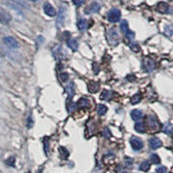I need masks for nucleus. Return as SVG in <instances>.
<instances>
[{"instance_id": "nucleus-20", "label": "nucleus", "mask_w": 173, "mask_h": 173, "mask_svg": "<svg viewBox=\"0 0 173 173\" xmlns=\"http://www.w3.org/2000/svg\"><path fill=\"white\" fill-rule=\"evenodd\" d=\"M112 97H113V93L110 92V91H106V90H105L101 94V99L104 100V101H109L112 99Z\"/></svg>"}, {"instance_id": "nucleus-21", "label": "nucleus", "mask_w": 173, "mask_h": 173, "mask_svg": "<svg viewBox=\"0 0 173 173\" xmlns=\"http://www.w3.org/2000/svg\"><path fill=\"white\" fill-rule=\"evenodd\" d=\"M97 111H98L99 115L103 116L105 115V114H106V112H107V107H106V106H105L103 104H100V105L98 106V107H97Z\"/></svg>"}, {"instance_id": "nucleus-3", "label": "nucleus", "mask_w": 173, "mask_h": 173, "mask_svg": "<svg viewBox=\"0 0 173 173\" xmlns=\"http://www.w3.org/2000/svg\"><path fill=\"white\" fill-rule=\"evenodd\" d=\"M120 17H121V12L117 8H114L111 11L108 12L107 18H108V21L111 22V23L119 22L120 20Z\"/></svg>"}, {"instance_id": "nucleus-30", "label": "nucleus", "mask_w": 173, "mask_h": 173, "mask_svg": "<svg viewBox=\"0 0 173 173\" xmlns=\"http://www.w3.org/2000/svg\"><path fill=\"white\" fill-rule=\"evenodd\" d=\"M124 164H125V166L127 167V168H130V167H132V164H133V160L131 159V158H125V159H124Z\"/></svg>"}, {"instance_id": "nucleus-14", "label": "nucleus", "mask_w": 173, "mask_h": 173, "mask_svg": "<svg viewBox=\"0 0 173 173\" xmlns=\"http://www.w3.org/2000/svg\"><path fill=\"white\" fill-rule=\"evenodd\" d=\"M66 92L68 93L69 94V99H71L74 95H75V83L72 81L70 82L69 85L66 87Z\"/></svg>"}, {"instance_id": "nucleus-7", "label": "nucleus", "mask_w": 173, "mask_h": 173, "mask_svg": "<svg viewBox=\"0 0 173 173\" xmlns=\"http://www.w3.org/2000/svg\"><path fill=\"white\" fill-rule=\"evenodd\" d=\"M4 43L6 46H8L10 48H18L19 43L12 36H5L4 38Z\"/></svg>"}, {"instance_id": "nucleus-41", "label": "nucleus", "mask_w": 173, "mask_h": 173, "mask_svg": "<svg viewBox=\"0 0 173 173\" xmlns=\"http://www.w3.org/2000/svg\"><path fill=\"white\" fill-rule=\"evenodd\" d=\"M30 1H33V2H35L36 0H30Z\"/></svg>"}, {"instance_id": "nucleus-9", "label": "nucleus", "mask_w": 173, "mask_h": 173, "mask_svg": "<svg viewBox=\"0 0 173 173\" xmlns=\"http://www.w3.org/2000/svg\"><path fill=\"white\" fill-rule=\"evenodd\" d=\"M147 124H148V127H150L151 130H152V131H157L159 129V124L154 116L149 115L147 117Z\"/></svg>"}, {"instance_id": "nucleus-23", "label": "nucleus", "mask_w": 173, "mask_h": 173, "mask_svg": "<svg viewBox=\"0 0 173 173\" xmlns=\"http://www.w3.org/2000/svg\"><path fill=\"white\" fill-rule=\"evenodd\" d=\"M77 106L79 107H88L89 106V101L85 98H81L77 102Z\"/></svg>"}, {"instance_id": "nucleus-11", "label": "nucleus", "mask_w": 173, "mask_h": 173, "mask_svg": "<svg viewBox=\"0 0 173 173\" xmlns=\"http://www.w3.org/2000/svg\"><path fill=\"white\" fill-rule=\"evenodd\" d=\"M170 11V6L165 2H159L157 4V12L161 14H166Z\"/></svg>"}, {"instance_id": "nucleus-37", "label": "nucleus", "mask_w": 173, "mask_h": 173, "mask_svg": "<svg viewBox=\"0 0 173 173\" xmlns=\"http://www.w3.org/2000/svg\"><path fill=\"white\" fill-rule=\"evenodd\" d=\"M6 164L10 166H14L15 165V158L14 157H11L6 160Z\"/></svg>"}, {"instance_id": "nucleus-22", "label": "nucleus", "mask_w": 173, "mask_h": 173, "mask_svg": "<svg viewBox=\"0 0 173 173\" xmlns=\"http://www.w3.org/2000/svg\"><path fill=\"white\" fill-rule=\"evenodd\" d=\"M120 30L123 33L127 34V32L130 30H129V26H128V23H127V20H123L121 23H120Z\"/></svg>"}, {"instance_id": "nucleus-27", "label": "nucleus", "mask_w": 173, "mask_h": 173, "mask_svg": "<svg viewBox=\"0 0 173 173\" xmlns=\"http://www.w3.org/2000/svg\"><path fill=\"white\" fill-rule=\"evenodd\" d=\"M135 130L139 133H144L145 132V127L143 123H137L135 125Z\"/></svg>"}, {"instance_id": "nucleus-36", "label": "nucleus", "mask_w": 173, "mask_h": 173, "mask_svg": "<svg viewBox=\"0 0 173 173\" xmlns=\"http://www.w3.org/2000/svg\"><path fill=\"white\" fill-rule=\"evenodd\" d=\"M68 79H69V75L67 73H62L60 75V80L62 82H65L66 81H68Z\"/></svg>"}, {"instance_id": "nucleus-19", "label": "nucleus", "mask_w": 173, "mask_h": 173, "mask_svg": "<svg viewBox=\"0 0 173 173\" xmlns=\"http://www.w3.org/2000/svg\"><path fill=\"white\" fill-rule=\"evenodd\" d=\"M163 132L166 134H172L173 133V125L171 123H166L164 127H163Z\"/></svg>"}, {"instance_id": "nucleus-25", "label": "nucleus", "mask_w": 173, "mask_h": 173, "mask_svg": "<svg viewBox=\"0 0 173 173\" xmlns=\"http://www.w3.org/2000/svg\"><path fill=\"white\" fill-rule=\"evenodd\" d=\"M140 101H141V94H140V93H136V94H134V95L132 97V99H131V103L132 104V105H136V104H138V102H140Z\"/></svg>"}, {"instance_id": "nucleus-12", "label": "nucleus", "mask_w": 173, "mask_h": 173, "mask_svg": "<svg viewBox=\"0 0 173 173\" xmlns=\"http://www.w3.org/2000/svg\"><path fill=\"white\" fill-rule=\"evenodd\" d=\"M163 143L162 141L158 138H151L149 139V145L151 149H158L161 147Z\"/></svg>"}, {"instance_id": "nucleus-17", "label": "nucleus", "mask_w": 173, "mask_h": 173, "mask_svg": "<svg viewBox=\"0 0 173 173\" xmlns=\"http://www.w3.org/2000/svg\"><path fill=\"white\" fill-rule=\"evenodd\" d=\"M68 46L73 50V51H76L78 49V47H79V44H78V42L77 40L74 39V38H71L68 41Z\"/></svg>"}, {"instance_id": "nucleus-38", "label": "nucleus", "mask_w": 173, "mask_h": 173, "mask_svg": "<svg viewBox=\"0 0 173 173\" xmlns=\"http://www.w3.org/2000/svg\"><path fill=\"white\" fill-rule=\"evenodd\" d=\"M85 0H73V4L76 6V7H80L83 4H84Z\"/></svg>"}, {"instance_id": "nucleus-31", "label": "nucleus", "mask_w": 173, "mask_h": 173, "mask_svg": "<svg viewBox=\"0 0 173 173\" xmlns=\"http://www.w3.org/2000/svg\"><path fill=\"white\" fill-rule=\"evenodd\" d=\"M76 108V103L73 102L71 101V99H69V105L68 106V110H69V113H72L75 111V109Z\"/></svg>"}, {"instance_id": "nucleus-4", "label": "nucleus", "mask_w": 173, "mask_h": 173, "mask_svg": "<svg viewBox=\"0 0 173 173\" xmlns=\"http://www.w3.org/2000/svg\"><path fill=\"white\" fill-rule=\"evenodd\" d=\"M52 53L55 56V59L60 61V60H62L66 57V53L64 51V49L62 48V47L60 46V45H56V46L53 47L52 48Z\"/></svg>"}, {"instance_id": "nucleus-28", "label": "nucleus", "mask_w": 173, "mask_h": 173, "mask_svg": "<svg viewBox=\"0 0 173 173\" xmlns=\"http://www.w3.org/2000/svg\"><path fill=\"white\" fill-rule=\"evenodd\" d=\"M60 153H61V156H62V159H66L69 156V151L67 150L65 147H60Z\"/></svg>"}, {"instance_id": "nucleus-42", "label": "nucleus", "mask_w": 173, "mask_h": 173, "mask_svg": "<svg viewBox=\"0 0 173 173\" xmlns=\"http://www.w3.org/2000/svg\"><path fill=\"white\" fill-rule=\"evenodd\" d=\"M122 173H127V172H122Z\"/></svg>"}, {"instance_id": "nucleus-10", "label": "nucleus", "mask_w": 173, "mask_h": 173, "mask_svg": "<svg viewBox=\"0 0 173 173\" xmlns=\"http://www.w3.org/2000/svg\"><path fill=\"white\" fill-rule=\"evenodd\" d=\"M43 11L47 16L51 17H56V10L54 9V7L48 2L43 4Z\"/></svg>"}, {"instance_id": "nucleus-16", "label": "nucleus", "mask_w": 173, "mask_h": 173, "mask_svg": "<svg viewBox=\"0 0 173 173\" xmlns=\"http://www.w3.org/2000/svg\"><path fill=\"white\" fill-rule=\"evenodd\" d=\"M77 27H78V29H79V30H81V31H84V30H86L87 29H88V21L86 20V19H80L78 22H77Z\"/></svg>"}, {"instance_id": "nucleus-32", "label": "nucleus", "mask_w": 173, "mask_h": 173, "mask_svg": "<svg viewBox=\"0 0 173 173\" xmlns=\"http://www.w3.org/2000/svg\"><path fill=\"white\" fill-rule=\"evenodd\" d=\"M125 35H126V36H127V38H128L130 41H132V40L134 39V36H135L134 32H133V31H132V30H129L127 34H125Z\"/></svg>"}, {"instance_id": "nucleus-2", "label": "nucleus", "mask_w": 173, "mask_h": 173, "mask_svg": "<svg viewBox=\"0 0 173 173\" xmlns=\"http://www.w3.org/2000/svg\"><path fill=\"white\" fill-rule=\"evenodd\" d=\"M67 12H68V8L66 4H62L59 12H58L57 19H56V26L58 28H61L63 26L65 19H66V16H67Z\"/></svg>"}, {"instance_id": "nucleus-39", "label": "nucleus", "mask_w": 173, "mask_h": 173, "mask_svg": "<svg viewBox=\"0 0 173 173\" xmlns=\"http://www.w3.org/2000/svg\"><path fill=\"white\" fill-rule=\"evenodd\" d=\"M103 136L105 138H109L111 136V132L109 131V129L107 127H105V129H104Z\"/></svg>"}, {"instance_id": "nucleus-13", "label": "nucleus", "mask_w": 173, "mask_h": 173, "mask_svg": "<svg viewBox=\"0 0 173 173\" xmlns=\"http://www.w3.org/2000/svg\"><path fill=\"white\" fill-rule=\"evenodd\" d=\"M0 17H1V22L3 23H8L12 20V16L10 15V13L5 12L4 9H1Z\"/></svg>"}, {"instance_id": "nucleus-15", "label": "nucleus", "mask_w": 173, "mask_h": 173, "mask_svg": "<svg viewBox=\"0 0 173 173\" xmlns=\"http://www.w3.org/2000/svg\"><path fill=\"white\" fill-rule=\"evenodd\" d=\"M131 117L133 120L135 121H138V120H140L143 117V114L140 110H138V109H134L131 112Z\"/></svg>"}, {"instance_id": "nucleus-6", "label": "nucleus", "mask_w": 173, "mask_h": 173, "mask_svg": "<svg viewBox=\"0 0 173 173\" xmlns=\"http://www.w3.org/2000/svg\"><path fill=\"white\" fill-rule=\"evenodd\" d=\"M130 143H131V145H132V148L134 151H140L143 146H144V144H143V141L138 138V137H132L131 139H130Z\"/></svg>"}, {"instance_id": "nucleus-24", "label": "nucleus", "mask_w": 173, "mask_h": 173, "mask_svg": "<svg viewBox=\"0 0 173 173\" xmlns=\"http://www.w3.org/2000/svg\"><path fill=\"white\" fill-rule=\"evenodd\" d=\"M151 168V164L148 161H144L140 164V170L142 172H148Z\"/></svg>"}, {"instance_id": "nucleus-35", "label": "nucleus", "mask_w": 173, "mask_h": 173, "mask_svg": "<svg viewBox=\"0 0 173 173\" xmlns=\"http://www.w3.org/2000/svg\"><path fill=\"white\" fill-rule=\"evenodd\" d=\"M43 145H44V151H45V153H46V155H48V149H49V144H48V141L47 140V138H44V140H43Z\"/></svg>"}, {"instance_id": "nucleus-29", "label": "nucleus", "mask_w": 173, "mask_h": 173, "mask_svg": "<svg viewBox=\"0 0 173 173\" xmlns=\"http://www.w3.org/2000/svg\"><path fill=\"white\" fill-rule=\"evenodd\" d=\"M164 34L167 36L173 35V25H167L164 29Z\"/></svg>"}, {"instance_id": "nucleus-26", "label": "nucleus", "mask_w": 173, "mask_h": 173, "mask_svg": "<svg viewBox=\"0 0 173 173\" xmlns=\"http://www.w3.org/2000/svg\"><path fill=\"white\" fill-rule=\"evenodd\" d=\"M151 161L152 164H158L160 163L161 160H160V158H159V156L158 154L153 153V154L151 155Z\"/></svg>"}, {"instance_id": "nucleus-8", "label": "nucleus", "mask_w": 173, "mask_h": 173, "mask_svg": "<svg viewBox=\"0 0 173 173\" xmlns=\"http://www.w3.org/2000/svg\"><path fill=\"white\" fill-rule=\"evenodd\" d=\"M101 4L99 2H93L91 4H89L86 9H85V13L86 14H93V13H97L101 10Z\"/></svg>"}, {"instance_id": "nucleus-5", "label": "nucleus", "mask_w": 173, "mask_h": 173, "mask_svg": "<svg viewBox=\"0 0 173 173\" xmlns=\"http://www.w3.org/2000/svg\"><path fill=\"white\" fill-rule=\"evenodd\" d=\"M143 68L146 72H152L156 68V63L151 58H145L143 60Z\"/></svg>"}, {"instance_id": "nucleus-40", "label": "nucleus", "mask_w": 173, "mask_h": 173, "mask_svg": "<svg viewBox=\"0 0 173 173\" xmlns=\"http://www.w3.org/2000/svg\"><path fill=\"white\" fill-rule=\"evenodd\" d=\"M157 173H167V169L164 166H159L157 168Z\"/></svg>"}, {"instance_id": "nucleus-34", "label": "nucleus", "mask_w": 173, "mask_h": 173, "mask_svg": "<svg viewBox=\"0 0 173 173\" xmlns=\"http://www.w3.org/2000/svg\"><path fill=\"white\" fill-rule=\"evenodd\" d=\"M130 47H131L132 50H133L134 52H138V51H139V46H138L136 43H131Z\"/></svg>"}, {"instance_id": "nucleus-1", "label": "nucleus", "mask_w": 173, "mask_h": 173, "mask_svg": "<svg viewBox=\"0 0 173 173\" xmlns=\"http://www.w3.org/2000/svg\"><path fill=\"white\" fill-rule=\"evenodd\" d=\"M106 37H107V40L110 45L116 46L119 43V36L118 34V31L114 28H111L107 30Z\"/></svg>"}, {"instance_id": "nucleus-33", "label": "nucleus", "mask_w": 173, "mask_h": 173, "mask_svg": "<svg viewBox=\"0 0 173 173\" xmlns=\"http://www.w3.org/2000/svg\"><path fill=\"white\" fill-rule=\"evenodd\" d=\"M33 126V119H32V116L31 114L27 118V127L28 128H31Z\"/></svg>"}, {"instance_id": "nucleus-18", "label": "nucleus", "mask_w": 173, "mask_h": 173, "mask_svg": "<svg viewBox=\"0 0 173 173\" xmlns=\"http://www.w3.org/2000/svg\"><path fill=\"white\" fill-rule=\"evenodd\" d=\"M88 89L89 91L92 93H96L97 91H99L100 89V86H99V83L95 82V81H91L89 84H88Z\"/></svg>"}]
</instances>
